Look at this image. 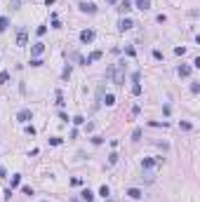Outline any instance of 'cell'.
<instances>
[{"label": "cell", "mask_w": 200, "mask_h": 202, "mask_svg": "<svg viewBox=\"0 0 200 202\" xmlns=\"http://www.w3.org/2000/svg\"><path fill=\"white\" fill-rule=\"evenodd\" d=\"M106 78H111L115 85H123L125 82V61H118L106 70Z\"/></svg>", "instance_id": "1"}, {"label": "cell", "mask_w": 200, "mask_h": 202, "mask_svg": "<svg viewBox=\"0 0 200 202\" xmlns=\"http://www.w3.org/2000/svg\"><path fill=\"white\" fill-rule=\"evenodd\" d=\"M78 7H80V12H87V14H97V5H94V2H80Z\"/></svg>", "instance_id": "2"}, {"label": "cell", "mask_w": 200, "mask_h": 202, "mask_svg": "<svg viewBox=\"0 0 200 202\" xmlns=\"http://www.w3.org/2000/svg\"><path fill=\"white\" fill-rule=\"evenodd\" d=\"M31 118H33V113H31L28 108H24V110H19V115H17V120H19V122H24V125H26V122H28Z\"/></svg>", "instance_id": "3"}, {"label": "cell", "mask_w": 200, "mask_h": 202, "mask_svg": "<svg viewBox=\"0 0 200 202\" xmlns=\"http://www.w3.org/2000/svg\"><path fill=\"white\" fill-rule=\"evenodd\" d=\"M80 40H82L85 45H87V42H92V40H94V31H92V28H85V31L80 33Z\"/></svg>", "instance_id": "4"}, {"label": "cell", "mask_w": 200, "mask_h": 202, "mask_svg": "<svg viewBox=\"0 0 200 202\" xmlns=\"http://www.w3.org/2000/svg\"><path fill=\"white\" fill-rule=\"evenodd\" d=\"M97 59H101V52H99V49H97V52H92L87 59H80V64H82V66H87V64H92V61H97Z\"/></svg>", "instance_id": "5"}, {"label": "cell", "mask_w": 200, "mask_h": 202, "mask_svg": "<svg viewBox=\"0 0 200 202\" xmlns=\"http://www.w3.org/2000/svg\"><path fill=\"white\" fill-rule=\"evenodd\" d=\"M26 40H28V33H26V28H21V31L17 33V45H19V47H24V45H26Z\"/></svg>", "instance_id": "6"}, {"label": "cell", "mask_w": 200, "mask_h": 202, "mask_svg": "<svg viewBox=\"0 0 200 202\" xmlns=\"http://www.w3.org/2000/svg\"><path fill=\"white\" fill-rule=\"evenodd\" d=\"M130 9H132V2H130V0H120V5H118V12H120V14H127Z\"/></svg>", "instance_id": "7"}, {"label": "cell", "mask_w": 200, "mask_h": 202, "mask_svg": "<svg viewBox=\"0 0 200 202\" xmlns=\"http://www.w3.org/2000/svg\"><path fill=\"white\" fill-rule=\"evenodd\" d=\"M132 26H134V21H132V19H125V17H123V19H120V24H118V28H120V31H130Z\"/></svg>", "instance_id": "8"}, {"label": "cell", "mask_w": 200, "mask_h": 202, "mask_svg": "<svg viewBox=\"0 0 200 202\" xmlns=\"http://www.w3.org/2000/svg\"><path fill=\"white\" fill-rule=\"evenodd\" d=\"M127 195H130L132 200H141V198H144V193H141L139 188H130V190H127Z\"/></svg>", "instance_id": "9"}, {"label": "cell", "mask_w": 200, "mask_h": 202, "mask_svg": "<svg viewBox=\"0 0 200 202\" xmlns=\"http://www.w3.org/2000/svg\"><path fill=\"white\" fill-rule=\"evenodd\" d=\"M134 5H136L141 12H146V9L151 7V0H134Z\"/></svg>", "instance_id": "10"}, {"label": "cell", "mask_w": 200, "mask_h": 202, "mask_svg": "<svg viewBox=\"0 0 200 202\" xmlns=\"http://www.w3.org/2000/svg\"><path fill=\"white\" fill-rule=\"evenodd\" d=\"M158 162H163V160H151V158H146V160L141 162V167H144V169H151V167H155Z\"/></svg>", "instance_id": "11"}, {"label": "cell", "mask_w": 200, "mask_h": 202, "mask_svg": "<svg viewBox=\"0 0 200 202\" xmlns=\"http://www.w3.org/2000/svg\"><path fill=\"white\" fill-rule=\"evenodd\" d=\"M80 198H82V200H85V202H92V200H94V193H92L90 188H85V190L80 193Z\"/></svg>", "instance_id": "12"}, {"label": "cell", "mask_w": 200, "mask_h": 202, "mask_svg": "<svg viewBox=\"0 0 200 202\" xmlns=\"http://www.w3.org/2000/svg\"><path fill=\"white\" fill-rule=\"evenodd\" d=\"M42 52H45V45H42V42H35L33 49H31V54H33V57H38V54H42Z\"/></svg>", "instance_id": "13"}, {"label": "cell", "mask_w": 200, "mask_h": 202, "mask_svg": "<svg viewBox=\"0 0 200 202\" xmlns=\"http://www.w3.org/2000/svg\"><path fill=\"white\" fill-rule=\"evenodd\" d=\"M179 75H181V78H188V75H191V66H186V64L179 66Z\"/></svg>", "instance_id": "14"}, {"label": "cell", "mask_w": 200, "mask_h": 202, "mask_svg": "<svg viewBox=\"0 0 200 202\" xmlns=\"http://www.w3.org/2000/svg\"><path fill=\"white\" fill-rule=\"evenodd\" d=\"M104 103H106V106H113V103H115V97H113V94H106V97H104Z\"/></svg>", "instance_id": "15"}, {"label": "cell", "mask_w": 200, "mask_h": 202, "mask_svg": "<svg viewBox=\"0 0 200 202\" xmlns=\"http://www.w3.org/2000/svg\"><path fill=\"white\" fill-rule=\"evenodd\" d=\"M99 195H101V198H108V195H111V188H108V186H101V188H99Z\"/></svg>", "instance_id": "16"}, {"label": "cell", "mask_w": 200, "mask_h": 202, "mask_svg": "<svg viewBox=\"0 0 200 202\" xmlns=\"http://www.w3.org/2000/svg\"><path fill=\"white\" fill-rule=\"evenodd\" d=\"M7 26H9V19H5V17H0V33H2V31H5Z\"/></svg>", "instance_id": "17"}, {"label": "cell", "mask_w": 200, "mask_h": 202, "mask_svg": "<svg viewBox=\"0 0 200 202\" xmlns=\"http://www.w3.org/2000/svg\"><path fill=\"white\" fill-rule=\"evenodd\" d=\"M132 94H134V97L141 94V85H139V82H134V85H132Z\"/></svg>", "instance_id": "18"}, {"label": "cell", "mask_w": 200, "mask_h": 202, "mask_svg": "<svg viewBox=\"0 0 200 202\" xmlns=\"http://www.w3.org/2000/svg\"><path fill=\"white\" fill-rule=\"evenodd\" d=\"M61 141H64L61 136H52V139H50V143H52V146H61Z\"/></svg>", "instance_id": "19"}, {"label": "cell", "mask_w": 200, "mask_h": 202, "mask_svg": "<svg viewBox=\"0 0 200 202\" xmlns=\"http://www.w3.org/2000/svg\"><path fill=\"white\" fill-rule=\"evenodd\" d=\"M19 183H21V176H19V174H14V176H12V188H17Z\"/></svg>", "instance_id": "20"}, {"label": "cell", "mask_w": 200, "mask_h": 202, "mask_svg": "<svg viewBox=\"0 0 200 202\" xmlns=\"http://www.w3.org/2000/svg\"><path fill=\"white\" fill-rule=\"evenodd\" d=\"M141 139V129H134L132 132V141H139Z\"/></svg>", "instance_id": "21"}, {"label": "cell", "mask_w": 200, "mask_h": 202, "mask_svg": "<svg viewBox=\"0 0 200 202\" xmlns=\"http://www.w3.org/2000/svg\"><path fill=\"white\" fill-rule=\"evenodd\" d=\"M82 122H85L82 115H75V118H73V125H82Z\"/></svg>", "instance_id": "22"}, {"label": "cell", "mask_w": 200, "mask_h": 202, "mask_svg": "<svg viewBox=\"0 0 200 202\" xmlns=\"http://www.w3.org/2000/svg\"><path fill=\"white\" fill-rule=\"evenodd\" d=\"M115 162H118V155L111 153V155H108V165H115Z\"/></svg>", "instance_id": "23"}, {"label": "cell", "mask_w": 200, "mask_h": 202, "mask_svg": "<svg viewBox=\"0 0 200 202\" xmlns=\"http://www.w3.org/2000/svg\"><path fill=\"white\" fill-rule=\"evenodd\" d=\"M0 82H2V85L9 82V73H0Z\"/></svg>", "instance_id": "24"}, {"label": "cell", "mask_w": 200, "mask_h": 202, "mask_svg": "<svg viewBox=\"0 0 200 202\" xmlns=\"http://www.w3.org/2000/svg\"><path fill=\"white\" fill-rule=\"evenodd\" d=\"M57 106H64V94L61 92H57Z\"/></svg>", "instance_id": "25"}, {"label": "cell", "mask_w": 200, "mask_h": 202, "mask_svg": "<svg viewBox=\"0 0 200 202\" xmlns=\"http://www.w3.org/2000/svg\"><path fill=\"white\" fill-rule=\"evenodd\" d=\"M21 193H24V195H33V188H28V186H24V188H21Z\"/></svg>", "instance_id": "26"}, {"label": "cell", "mask_w": 200, "mask_h": 202, "mask_svg": "<svg viewBox=\"0 0 200 202\" xmlns=\"http://www.w3.org/2000/svg\"><path fill=\"white\" fill-rule=\"evenodd\" d=\"M151 127H167V122H158V120H153V122H151Z\"/></svg>", "instance_id": "27"}, {"label": "cell", "mask_w": 200, "mask_h": 202, "mask_svg": "<svg viewBox=\"0 0 200 202\" xmlns=\"http://www.w3.org/2000/svg\"><path fill=\"white\" fill-rule=\"evenodd\" d=\"M191 92H193V94H198V92H200V85H198V82H193V85H191Z\"/></svg>", "instance_id": "28"}, {"label": "cell", "mask_w": 200, "mask_h": 202, "mask_svg": "<svg viewBox=\"0 0 200 202\" xmlns=\"http://www.w3.org/2000/svg\"><path fill=\"white\" fill-rule=\"evenodd\" d=\"M92 143H94V146H99V143H104V139H101V136H92Z\"/></svg>", "instance_id": "29"}, {"label": "cell", "mask_w": 200, "mask_h": 202, "mask_svg": "<svg viewBox=\"0 0 200 202\" xmlns=\"http://www.w3.org/2000/svg\"><path fill=\"white\" fill-rule=\"evenodd\" d=\"M26 134H31V136L35 134V127H33V125H26Z\"/></svg>", "instance_id": "30"}, {"label": "cell", "mask_w": 200, "mask_h": 202, "mask_svg": "<svg viewBox=\"0 0 200 202\" xmlns=\"http://www.w3.org/2000/svg\"><path fill=\"white\" fill-rule=\"evenodd\" d=\"M174 52H177V54H181V57H184V54H186V47H174Z\"/></svg>", "instance_id": "31"}, {"label": "cell", "mask_w": 200, "mask_h": 202, "mask_svg": "<svg viewBox=\"0 0 200 202\" xmlns=\"http://www.w3.org/2000/svg\"><path fill=\"white\" fill-rule=\"evenodd\" d=\"M179 127H181V129H193V125H191V122H181Z\"/></svg>", "instance_id": "32"}, {"label": "cell", "mask_w": 200, "mask_h": 202, "mask_svg": "<svg viewBox=\"0 0 200 202\" xmlns=\"http://www.w3.org/2000/svg\"><path fill=\"white\" fill-rule=\"evenodd\" d=\"M47 33V26H38V35H45Z\"/></svg>", "instance_id": "33"}, {"label": "cell", "mask_w": 200, "mask_h": 202, "mask_svg": "<svg viewBox=\"0 0 200 202\" xmlns=\"http://www.w3.org/2000/svg\"><path fill=\"white\" fill-rule=\"evenodd\" d=\"M125 54H127V57H134L136 52H134V47H127V49H125Z\"/></svg>", "instance_id": "34"}, {"label": "cell", "mask_w": 200, "mask_h": 202, "mask_svg": "<svg viewBox=\"0 0 200 202\" xmlns=\"http://www.w3.org/2000/svg\"><path fill=\"white\" fill-rule=\"evenodd\" d=\"M64 78H66V80L71 78V66H66V68H64Z\"/></svg>", "instance_id": "35"}, {"label": "cell", "mask_w": 200, "mask_h": 202, "mask_svg": "<svg viewBox=\"0 0 200 202\" xmlns=\"http://www.w3.org/2000/svg\"><path fill=\"white\" fill-rule=\"evenodd\" d=\"M19 5H21V0H12V9H19Z\"/></svg>", "instance_id": "36"}, {"label": "cell", "mask_w": 200, "mask_h": 202, "mask_svg": "<svg viewBox=\"0 0 200 202\" xmlns=\"http://www.w3.org/2000/svg\"><path fill=\"white\" fill-rule=\"evenodd\" d=\"M45 5H47V7H50V5H54V0H45Z\"/></svg>", "instance_id": "37"}, {"label": "cell", "mask_w": 200, "mask_h": 202, "mask_svg": "<svg viewBox=\"0 0 200 202\" xmlns=\"http://www.w3.org/2000/svg\"><path fill=\"white\" fill-rule=\"evenodd\" d=\"M106 2H111V5H113V2H118V0H106Z\"/></svg>", "instance_id": "38"}, {"label": "cell", "mask_w": 200, "mask_h": 202, "mask_svg": "<svg viewBox=\"0 0 200 202\" xmlns=\"http://www.w3.org/2000/svg\"><path fill=\"white\" fill-rule=\"evenodd\" d=\"M42 202H47V200H42Z\"/></svg>", "instance_id": "39"}]
</instances>
